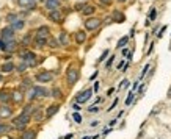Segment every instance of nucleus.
<instances>
[{"instance_id":"nucleus-13","label":"nucleus","mask_w":171,"mask_h":139,"mask_svg":"<svg viewBox=\"0 0 171 139\" xmlns=\"http://www.w3.org/2000/svg\"><path fill=\"white\" fill-rule=\"evenodd\" d=\"M44 5H46V8L52 11V10H58V6H60V0H44Z\"/></svg>"},{"instance_id":"nucleus-3","label":"nucleus","mask_w":171,"mask_h":139,"mask_svg":"<svg viewBox=\"0 0 171 139\" xmlns=\"http://www.w3.org/2000/svg\"><path fill=\"white\" fill-rule=\"evenodd\" d=\"M20 59H22V62H25L27 67H32L36 64V55L30 52V50H24L20 52Z\"/></svg>"},{"instance_id":"nucleus-42","label":"nucleus","mask_w":171,"mask_h":139,"mask_svg":"<svg viewBox=\"0 0 171 139\" xmlns=\"http://www.w3.org/2000/svg\"><path fill=\"white\" fill-rule=\"evenodd\" d=\"M99 91V81H94V86H93V92H98Z\"/></svg>"},{"instance_id":"nucleus-24","label":"nucleus","mask_w":171,"mask_h":139,"mask_svg":"<svg viewBox=\"0 0 171 139\" xmlns=\"http://www.w3.org/2000/svg\"><path fill=\"white\" fill-rule=\"evenodd\" d=\"M11 100H14L16 103H20V102L24 100L22 92H13V94H11Z\"/></svg>"},{"instance_id":"nucleus-20","label":"nucleus","mask_w":171,"mask_h":139,"mask_svg":"<svg viewBox=\"0 0 171 139\" xmlns=\"http://www.w3.org/2000/svg\"><path fill=\"white\" fill-rule=\"evenodd\" d=\"M0 102H2V103L11 102V94L8 91H0Z\"/></svg>"},{"instance_id":"nucleus-53","label":"nucleus","mask_w":171,"mask_h":139,"mask_svg":"<svg viewBox=\"0 0 171 139\" xmlns=\"http://www.w3.org/2000/svg\"><path fill=\"white\" fill-rule=\"evenodd\" d=\"M82 139H91L90 136H85V138H82Z\"/></svg>"},{"instance_id":"nucleus-30","label":"nucleus","mask_w":171,"mask_h":139,"mask_svg":"<svg viewBox=\"0 0 171 139\" xmlns=\"http://www.w3.org/2000/svg\"><path fill=\"white\" fill-rule=\"evenodd\" d=\"M72 119H74V122H76V123H82V122H83V119H82L80 113H77V111L72 114Z\"/></svg>"},{"instance_id":"nucleus-31","label":"nucleus","mask_w":171,"mask_h":139,"mask_svg":"<svg viewBox=\"0 0 171 139\" xmlns=\"http://www.w3.org/2000/svg\"><path fill=\"white\" fill-rule=\"evenodd\" d=\"M85 6H86L85 2H77L76 5H74V10H76V11H82V10L85 8Z\"/></svg>"},{"instance_id":"nucleus-33","label":"nucleus","mask_w":171,"mask_h":139,"mask_svg":"<svg viewBox=\"0 0 171 139\" xmlns=\"http://www.w3.org/2000/svg\"><path fill=\"white\" fill-rule=\"evenodd\" d=\"M8 127H6V125L5 123H2V122H0V135H5V133H8Z\"/></svg>"},{"instance_id":"nucleus-8","label":"nucleus","mask_w":171,"mask_h":139,"mask_svg":"<svg viewBox=\"0 0 171 139\" xmlns=\"http://www.w3.org/2000/svg\"><path fill=\"white\" fill-rule=\"evenodd\" d=\"M53 80V74L50 71H41L36 74V81L38 83H49Z\"/></svg>"},{"instance_id":"nucleus-38","label":"nucleus","mask_w":171,"mask_h":139,"mask_svg":"<svg viewBox=\"0 0 171 139\" xmlns=\"http://www.w3.org/2000/svg\"><path fill=\"white\" fill-rule=\"evenodd\" d=\"M118 102H119V99H115V100H113V103H112V106L108 108L107 111H112V109H115V108H116V105H118Z\"/></svg>"},{"instance_id":"nucleus-27","label":"nucleus","mask_w":171,"mask_h":139,"mask_svg":"<svg viewBox=\"0 0 171 139\" xmlns=\"http://www.w3.org/2000/svg\"><path fill=\"white\" fill-rule=\"evenodd\" d=\"M50 94H52L53 99H61V89H58V88H53Z\"/></svg>"},{"instance_id":"nucleus-35","label":"nucleus","mask_w":171,"mask_h":139,"mask_svg":"<svg viewBox=\"0 0 171 139\" xmlns=\"http://www.w3.org/2000/svg\"><path fill=\"white\" fill-rule=\"evenodd\" d=\"M115 17H116V22H124V16L119 14V13H115Z\"/></svg>"},{"instance_id":"nucleus-34","label":"nucleus","mask_w":171,"mask_h":139,"mask_svg":"<svg viewBox=\"0 0 171 139\" xmlns=\"http://www.w3.org/2000/svg\"><path fill=\"white\" fill-rule=\"evenodd\" d=\"M88 113H99V106L98 105H93L88 108Z\"/></svg>"},{"instance_id":"nucleus-28","label":"nucleus","mask_w":171,"mask_h":139,"mask_svg":"<svg viewBox=\"0 0 171 139\" xmlns=\"http://www.w3.org/2000/svg\"><path fill=\"white\" fill-rule=\"evenodd\" d=\"M127 42H129V36H124V38H121V39L118 41V45H116V47L121 48V47H124Z\"/></svg>"},{"instance_id":"nucleus-40","label":"nucleus","mask_w":171,"mask_h":139,"mask_svg":"<svg viewBox=\"0 0 171 139\" xmlns=\"http://www.w3.org/2000/svg\"><path fill=\"white\" fill-rule=\"evenodd\" d=\"M113 61H115V56H110V58H108V61H107V64H105V67L108 69V67L113 64Z\"/></svg>"},{"instance_id":"nucleus-55","label":"nucleus","mask_w":171,"mask_h":139,"mask_svg":"<svg viewBox=\"0 0 171 139\" xmlns=\"http://www.w3.org/2000/svg\"><path fill=\"white\" fill-rule=\"evenodd\" d=\"M39 2H44V0H39Z\"/></svg>"},{"instance_id":"nucleus-15","label":"nucleus","mask_w":171,"mask_h":139,"mask_svg":"<svg viewBox=\"0 0 171 139\" xmlns=\"http://www.w3.org/2000/svg\"><path fill=\"white\" fill-rule=\"evenodd\" d=\"M13 114V108L8 106V105H3V106H0V117H10Z\"/></svg>"},{"instance_id":"nucleus-23","label":"nucleus","mask_w":171,"mask_h":139,"mask_svg":"<svg viewBox=\"0 0 171 139\" xmlns=\"http://www.w3.org/2000/svg\"><path fill=\"white\" fill-rule=\"evenodd\" d=\"M94 11H96V8H94L93 5H86V6H85V8L82 10L80 13H82L83 16H91V14H94Z\"/></svg>"},{"instance_id":"nucleus-48","label":"nucleus","mask_w":171,"mask_h":139,"mask_svg":"<svg viewBox=\"0 0 171 139\" xmlns=\"http://www.w3.org/2000/svg\"><path fill=\"white\" fill-rule=\"evenodd\" d=\"M122 67H124V61H121L119 64H118V71H119V69H122Z\"/></svg>"},{"instance_id":"nucleus-32","label":"nucleus","mask_w":171,"mask_h":139,"mask_svg":"<svg viewBox=\"0 0 171 139\" xmlns=\"http://www.w3.org/2000/svg\"><path fill=\"white\" fill-rule=\"evenodd\" d=\"M108 55H110V50H108V48H107V50H104V52H102V55H100V58L98 59L99 62H102V61H104L107 56H108Z\"/></svg>"},{"instance_id":"nucleus-47","label":"nucleus","mask_w":171,"mask_h":139,"mask_svg":"<svg viewBox=\"0 0 171 139\" xmlns=\"http://www.w3.org/2000/svg\"><path fill=\"white\" fill-rule=\"evenodd\" d=\"M138 85H140V81H135V83H134V86H132V89H134V91H135L136 88H138Z\"/></svg>"},{"instance_id":"nucleus-4","label":"nucleus","mask_w":171,"mask_h":139,"mask_svg":"<svg viewBox=\"0 0 171 139\" xmlns=\"http://www.w3.org/2000/svg\"><path fill=\"white\" fill-rule=\"evenodd\" d=\"M100 25H102V19H99V17H88V19L85 20V28H86L88 31L98 30Z\"/></svg>"},{"instance_id":"nucleus-17","label":"nucleus","mask_w":171,"mask_h":139,"mask_svg":"<svg viewBox=\"0 0 171 139\" xmlns=\"http://www.w3.org/2000/svg\"><path fill=\"white\" fill-rule=\"evenodd\" d=\"M10 27H11V28L14 30V31H17V30H22L24 27H25V20H24V19H17V20H14V22H13Z\"/></svg>"},{"instance_id":"nucleus-22","label":"nucleus","mask_w":171,"mask_h":139,"mask_svg":"<svg viewBox=\"0 0 171 139\" xmlns=\"http://www.w3.org/2000/svg\"><path fill=\"white\" fill-rule=\"evenodd\" d=\"M47 39L49 38H35V45L38 47V48H43V47H46L47 45Z\"/></svg>"},{"instance_id":"nucleus-54","label":"nucleus","mask_w":171,"mask_h":139,"mask_svg":"<svg viewBox=\"0 0 171 139\" xmlns=\"http://www.w3.org/2000/svg\"><path fill=\"white\" fill-rule=\"evenodd\" d=\"M0 81H2V74H0Z\"/></svg>"},{"instance_id":"nucleus-36","label":"nucleus","mask_w":171,"mask_h":139,"mask_svg":"<svg viewBox=\"0 0 171 139\" xmlns=\"http://www.w3.org/2000/svg\"><path fill=\"white\" fill-rule=\"evenodd\" d=\"M129 85H130V83H129V80H122L118 89H122V88H129Z\"/></svg>"},{"instance_id":"nucleus-51","label":"nucleus","mask_w":171,"mask_h":139,"mask_svg":"<svg viewBox=\"0 0 171 139\" xmlns=\"http://www.w3.org/2000/svg\"><path fill=\"white\" fill-rule=\"evenodd\" d=\"M71 138H72V135H66L64 136V139H71Z\"/></svg>"},{"instance_id":"nucleus-9","label":"nucleus","mask_w":171,"mask_h":139,"mask_svg":"<svg viewBox=\"0 0 171 139\" xmlns=\"http://www.w3.org/2000/svg\"><path fill=\"white\" fill-rule=\"evenodd\" d=\"M49 19L52 20V22H55V24H61L63 22V14H61L60 10H52L49 13Z\"/></svg>"},{"instance_id":"nucleus-5","label":"nucleus","mask_w":171,"mask_h":139,"mask_svg":"<svg viewBox=\"0 0 171 139\" xmlns=\"http://www.w3.org/2000/svg\"><path fill=\"white\" fill-rule=\"evenodd\" d=\"M16 38V31L11 28V27H5V28H2V31H0V39L5 41V42H10V41H14Z\"/></svg>"},{"instance_id":"nucleus-12","label":"nucleus","mask_w":171,"mask_h":139,"mask_svg":"<svg viewBox=\"0 0 171 139\" xmlns=\"http://www.w3.org/2000/svg\"><path fill=\"white\" fill-rule=\"evenodd\" d=\"M58 109H60V105H50V106H47V109H46V117L47 119H50L52 116H55L57 113H58Z\"/></svg>"},{"instance_id":"nucleus-26","label":"nucleus","mask_w":171,"mask_h":139,"mask_svg":"<svg viewBox=\"0 0 171 139\" xmlns=\"http://www.w3.org/2000/svg\"><path fill=\"white\" fill-rule=\"evenodd\" d=\"M47 45H49L50 48H57L58 45H60V42L57 39H53V38H50V39H47Z\"/></svg>"},{"instance_id":"nucleus-6","label":"nucleus","mask_w":171,"mask_h":139,"mask_svg":"<svg viewBox=\"0 0 171 139\" xmlns=\"http://www.w3.org/2000/svg\"><path fill=\"white\" fill-rule=\"evenodd\" d=\"M66 78H68V83H69L71 86L76 85L77 80H79V69L69 67V69H68V72H66Z\"/></svg>"},{"instance_id":"nucleus-29","label":"nucleus","mask_w":171,"mask_h":139,"mask_svg":"<svg viewBox=\"0 0 171 139\" xmlns=\"http://www.w3.org/2000/svg\"><path fill=\"white\" fill-rule=\"evenodd\" d=\"M134 99H135V94H134V91H130V92H129V95H127V99H126V106L130 105V103L134 102Z\"/></svg>"},{"instance_id":"nucleus-46","label":"nucleus","mask_w":171,"mask_h":139,"mask_svg":"<svg viewBox=\"0 0 171 139\" xmlns=\"http://www.w3.org/2000/svg\"><path fill=\"white\" fill-rule=\"evenodd\" d=\"M99 125V120H93L91 123H90V127H98Z\"/></svg>"},{"instance_id":"nucleus-43","label":"nucleus","mask_w":171,"mask_h":139,"mask_svg":"<svg viewBox=\"0 0 171 139\" xmlns=\"http://www.w3.org/2000/svg\"><path fill=\"white\" fill-rule=\"evenodd\" d=\"M72 108H74V111H77V113H79V111L82 109V106L79 105V103H74V105H72Z\"/></svg>"},{"instance_id":"nucleus-7","label":"nucleus","mask_w":171,"mask_h":139,"mask_svg":"<svg viewBox=\"0 0 171 139\" xmlns=\"http://www.w3.org/2000/svg\"><path fill=\"white\" fill-rule=\"evenodd\" d=\"M93 89H85L83 92H80L77 97H76V103H79V105H83L85 102H88L93 97Z\"/></svg>"},{"instance_id":"nucleus-41","label":"nucleus","mask_w":171,"mask_h":139,"mask_svg":"<svg viewBox=\"0 0 171 139\" xmlns=\"http://www.w3.org/2000/svg\"><path fill=\"white\" fill-rule=\"evenodd\" d=\"M155 14H157V11H155V8H152V10H151V13H149V17H151V20H154V19H155Z\"/></svg>"},{"instance_id":"nucleus-11","label":"nucleus","mask_w":171,"mask_h":139,"mask_svg":"<svg viewBox=\"0 0 171 139\" xmlns=\"http://www.w3.org/2000/svg\"><path fill=\"white\" fill-rule=\"evenodd\" d=\"M49 34H50V28L47 25H41L36 30V36L38 38H49Z\"/></svg>"},{"instance_id":"nucleus-45","label":"nucleus","mask_w":171,"mask_h":139,"mask_svg":"<svg viewBox=\"0 0 171 139\" xmlns=\"http://www.w3.org/2000/svg\"><path fill=\"white\" fill-rule=\"evenodd\" d=\"M165 30H166V27H162V30H160V33H159V38H162V36H163V33H165Z\"/></svg>"},{"instance_id":"nucleus-21","label":"nucleus","mask_w":171,"mask_h":139,"mask_svg":"<svg viewBox=\"0 0 171 139\" xmlns=\"http://www.w3.org/2000/svg\"><path fill=\"white\" fill-rule=\"evenodd\" d=\"M35 138H36V131L35 130H25L20 139H35Z\"/></svg>"},{"instance_id":"nucleus-18","label":"nucleus","mask_w":171,"mask_h":139,"mask_svg":"<svg viewBox=\"0 0 171 139\" xmlns=\"http://www.w3.org/2000/svg\"><path fill=\"white\" fill-rule=\"evenodd\" d=\"M85 41H86V31H83V30L76 31V42L77 44H83Z\"/></svg>"},{"instance_id":"nucleus-14","label":"nucleus","mask_w":171,"mask_h":139,"mask_svg":"<svg viewBox=\"0 0 171 139\" xmlns=\"http://www.w3.org/2000/svg\"><path fill=\"white\" fill-rule=\"evenodd\" d=\"M16 69V66H14V62H11V61H8V62H5V64H2V67H0V71H2V74H10V72H13Z\"/></svg>"},{"instance_id":"nucleus-19","label":"nucleus","mask_w":171,"mask_h":139,"mask_svg":"<svg viewBox=\"0 0 171 139\" xmlns=\"http://www.w3.org/2000/svg\"><path fill=\"white\" fill-rule=\"evenodd\" d=\"M17 48V42H16V39L14 41H10V42H5V52H8V53H13Z\"/></svg>"},{"instance_id":"nucleus-1","label":"nucleus","mask_w":171,"mask_h":139,"mask_svg":"<svg viewBox=\"0 0 171 139\" xmlns=\"http://www.w3.org/2000/svg\"><path fill=\"white\" fill-rule=\"evenodd\" d=\"M49 94L50 92L47 91L46 88H43V86H32L28 94H27V99L32 102V100H35V99H43V97H47Z\"/></svg>"},{"instance_id":"nucleus-56","label":"nucleus","mask_w":171,"mask_h":139,"mask_svg":"<svg viewBox=\"0 0 171 139\" xmlns=\"http://www.w3.org/2000/svg\"><path fill=\"white\" fill-rule=\"evenodd\" d=\"M79 2H80V0H79Z\"/></svg>"},{"instance_id":"nucleus-37","label":"nucleus","mask_w":171,"mask_h":139,"mask_svg":"<svg viewBox=\"0 0 171 139\" xmlns=\"http://www.w3.org/2000/svg\"><path fill=\"white\" fill-rule=\"evenodd\" d=\"M25 69H27V64H25V62H22V64L17 66V72H24Z\"/></svg>"},{"instance_id":"nucleus-52","label":"nucleus","mask_w":171,"mask_h":139,"mask_svg":"<svg viewBox=\"0 0 171 139\" xmlns=\"http://www.w3.org/2000/svg\"><path fill=\"white\" fill-rule=\"evenodd\" d=\"M118 2H119V3H124V2H127V0H118Z\"/></svg>"},{"instance_id":"nucleus-16","label":"nucleus","mask_w":171,"mask_h":139,"mask_svg":"<svg viewBox=\"0 0 171 139\" xmlns=\"http://www.w3.org/2000/svg\"><path fill=\"white\" fill-rule=\"evenodd\" d=\"M58 42H60V45H69V34L66 31H60Z\"/></svg>"},{"instance_id":"nucleus-44","label":"nucleus","mask_w":171,"mask_h":139,"mask_svg":"<svg viewBox=\"0 0 171 139\" xmlns=\"http://www.w3.org/2000/svg\"><path fill=\"white\" fill-rule=\"evenodd\" d=\"M102 5H112V0H100Z\"/></svg>"},{"instance_id":"nucleus-10","label":"nucleus","mask_w":171,"mask_h":139,"mask_svg":"<svg viewBox=\"0 0 171 139\" xmlns=\"http://www.w3.org/2000/svg\"><path fill=\"white\" fill-rule=\"evenodd\" d=\"M17 5L27 10H35L36 8V0H17Z\"/></svg>"},{"instance_id":"nucleus-25","label":"nucleus","mask_w":171,"mask_h":139,"mask_svg":"<svg viewBox=\"0 0 171 139\" xmlns=\"http://www.w3.org/2000/svg\"><path fill=\"white\" fill-rule=\"evenodd\" d=\"M17 19H19V16L16 14V13H10V14L6 16V22L13 24V22H14V20H17Z\"/></svg>"},{"instance_id":"nucleus-49","label":"nucleus","mask_w":171,"mask_h":139,"mask_svg":"<svg viewBox=\"0 0 171 139\" xmlns=\"http://www.w3.org/2000/svg\"><path fill=\"white\" fill-rule=\"evenodd\" d=\"M129 53H130V52H129V50H127V48H124V50H122V55H124V56H127V55H129Z\"/></svg>"},{"instance_id":"nucleus-2","label":"nucleus","mask_w":171,"mask_h":139,"mask_svg":"<svg viewBox=\"0 0 171 139\" xmlns=\"http://www.w3.org/2000/svg\"><path fill=\"white\" fill-rule=\"evenodd\" d=\"M30 120H32V116L25 114V113H20L17 117H14V120H13V125H14L17 130H24L27 125L30 123Z\"/></svg>"},{"instance_id":"nucleus-50","label":"nucleus","mask_w":171,"mask_h":139,"mask_svg":"<svg viewBox=\"0 0 171 139\" xmlns=\"http://www.w3.org/2000/svg\"><path fill=\"white\" fill-rule=\"evenodd\" d=\"M96 77H98V72H94V74H93V75H91V77H90V80H94V78H96Z\"/></svg>"},{"instance_id":"nucleus-39","label":"nucleus","mask_w":171,"mask_h":139,"mask_svg":"<svg viewBox=\"0 0 171 139\" xmlns=\"http://www.w3.org/2000/svg\"><path fill=\"white\" fill-rule=\"evenodd\" d=\"M149 67H151V66H149V64H146L145 67H143V72H141V77H140V78H143V77H145V75L148 74V69H149Z\"/></svg>"}]
</instances>
